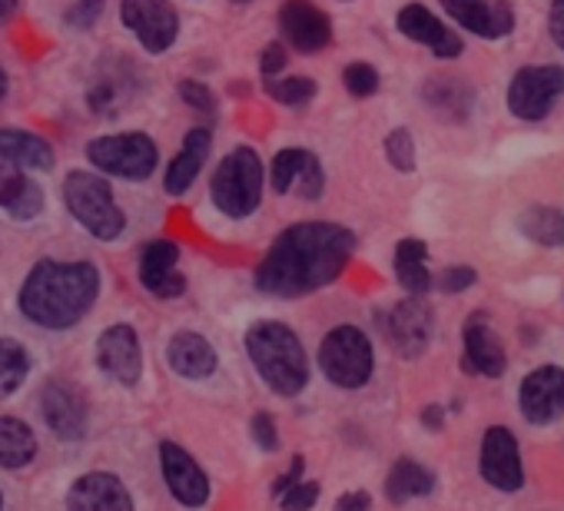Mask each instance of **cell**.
<instances>
[{
    "label": "cell",
    "mask_w": 564,
    "mask_h": 511,
    "mask_svg": "<svg viewBox=\"0 0 564 511\" xmlns=\"http://www.w3.org/2000/svg\"><path fill=\"white\" fill-rule=\"evenodd\" d=\"M356 252L352 229L339 222L306 219L286 226L256 270V290L279 300L310 296L343 276Z\"/></svg>",
    "instance_id": "obj_1"
},
{
    "label": "cell",
    "mask_w": 564,
    "mask_h": 511,
    "mask_svg": "<svg viewBox=\"0 0 564 511\" xmlns=\"http://www.w3.org/2000/svg\"><path fill=\"white\" fill-rule=\"evenodd\" d=\"M100 296V273L94 263L41 260L21 286V313L41 329L77 326Z\"/></svg>",
    "instance_id": "obj_2"
},
{
    "label": "cell",
    "mask_w": 564,
    "mask_h": 511,
    "mask_svg": "<svg viewBox=\"0 0 564 511\" xmlns=\"http://www.w3.org/2000/svg\"><path fill=\"white\" fill-rule=\"evenodd\" d=\"M246 352L259 372V379L275 395H300L310 382V362L300 336L282 323H256L246 333Z\"/></svg>",
    "instance_id": "obj_3"
},
{
    "label": "cell",
    "mask_w": 564,
    "mask_h": 511,
    "mask_svg": "<svg viewBox=\"0 0 564 511\" xmlns=\"http://www.w3.org/2000/svg\"><path fill=\"white\" fill-rule=\"evenodd\" d=\"M265 186V166L252 146H232L213 180H209V199L226 219H246L259 209Z\"/></svg>",
    "instance_id": "obj_4"
},
{
    "label": "cell",
    "mask_w": 564,
    "mask_h": 511,
    "mask_svg": "<svg viewBox=\"0 0 564 511\" xmlns=\"http://www.w3.org/2000/svg\"><path fill=\"white\" fill-rule=\"evenodd\" d=\"M64 203L70 216L100 242L117 239L127 229V213L120 209L107 176L90 170H74L64 176Z\"/></svg>",
    "instance_id": "obj_5"
},
{
    "label": "cell",
    "mask_w": 564,
    "mask_h": 511,
    "mask_svg": "<svg viewBox=\"0 0 564 511\" xmlns=\"http://www.w3.org/2000/svg\"><path fill=\"white\" fill-rule=\"evenodd\" d=\"M87 160L107 173V176H120L130 183H143L156 173L160 166V150L153 143V137L140 133V130H127V133H107L87 143Z\"/></svg>",
    "instance_id": "obj_6"
},
{
    "label": "cell",
    "mask_w": 564,
    "mask_h": 511,
    "mask_svg": "<svg viewBox=\"0 0 564 511\" xmlns=\"http://www.w3.org/2000/svg\"><path fill=\"white\" fill-rule=\"evenodd\" d=\"M319 366L339 389H362L372 376V343L356 326H336L319 346Z\"/></svg>",
    "instance_id": "obj_7"
},
{
    "label": "cell",
    "mask_w": 564,
    "mask_h": 511,
    "mask_svg": "<svg viewBox=\"0 0 564 511\" xmlns=\"http://www.w3.org/2000/svg\"><path fill=\"white\" fill-rule=\"evenodd\" d=\"M120 18L147 54H166L180 37L173 0H120Z\"/></svg>",
    "instance_id": "obj_8"
},
{
    "label": "cell",
    "mask_w": 564,
    "mask_h": 511,
    "mask_svg": "<svg viewBox=\"0 0 564 511\" xmlns=\"http://www.w3.org/2000/svg\"><path fill=\"white\" fill-rule=\"evenodd\" d=\"M269 183L279 196L296 193L300 199L316 203L326 193V170L313 150L286 146V150H279L269 163Z\"/></svg>",
    "instance_id": "obj_9"
},
{
    "label": "cell",
    "mask_w": 564,
    "mask_h": 511,
    "mask_svg": "<svg viewBox=\"0 0 564 511\" xmlns=\"http://www.w3.org/2000/svg\"><path fill=\"white\" fill-rule=\"evenodd\" d=\"M564 94V67H524L508 87V110L518 120H544Z\"/></svg>",
    "instance_id": "obj_10"
},
{
    "label": "cell",
    "mask_w": 564,
    "mask_h": 511,
    "mask_svg": "<svg viewBox=\"0 0 564 511\" xmlns=\"http://www.w3.org/2000/svg\"><path fill=\"white\" fill-rule=\"evenodd\" d=\"M279 31L296 54H319L333 44V21L313 0H286L279 8Z\"/></svg>",
    "instance_id": "obj_11"
},
{
    "label": "cell",
    "mask_w": 564,
    "mask_h": 511,
    "mask_svg": "<svg viewBox=\"0 0 564 511\" xmlns=\"http://www.w3.org/2000/svg\"><path fill=\"white\" fill-rule=\"evenodd\" d=\"M97 362L120 385H137L140 376H143V349H140L137 329L127 326V323H117V326L104 329L100 339H97Z\"/></svg>",
    "instance_id": "obj_12"
},
{
    "label": "cell",
    "mask_w": 564,
    "mask_h": 511,
    "mask_svg": "<svg viewBox=\"0 0 564 511\" xmlns=\"http://www.w3.org/2000/svg\"><path fill=\"white\" fill-rule=\"evenodd\" d=\"M180 246L173 239H153L140 252V283L156 300H176L186 293V276L176 270Z\"/></svg>",
    "instance_id": "obj_13"
},
{
    "label": "cell",
    "mask_w": 564,
    "mask_h": 511,
    "mask_svg": "<svg viewBox=\"0 0 564 511\" xmlns=\"http://www.w3.org/2000/svg\"><path fill=\"white\" fill-rule=\"evenodd\" d=\"M518 405L528 422L547 425L564 415V369L557 366H541L534 369L518 392Z\"/></svg>",
    "instance_id": "obj_14"
},
{
    "label": "cell",
    "mask_w": 564,
    "mask_h": 511,
    "mask_svg": "<svg viewBox=\"0 0 564 511\" xmlns=\"http://www.w3.org/2000/svg\"><path fill=\"white\" fill-rule=\"evenodd\" d=\"M41 412H44V422L51 425L54 435L74 442V438H84L87 435V399L70 385V382H47L44 392H41Z\"/></svg>",
    "instance_id": "obj_15"
},
{
    "label": "cell",
    "mask_w": 564,
    "mask_h": 511,
    "mask_svg": "<svg viewBox=\"0 0 564 511\" xmlns=\"http://www.w3.org/2000/svg\"><path fill=\"white\" fill-rule=\"evenodd\" d=\"M0 209H8L14 219L28 222L44 213V189L37 180L24 173V166L0 150Z\"/></svg>",
    "instance_id": "obj_16"
},
{
    "label": "cell",
    "mask_w": 564,
    "mask_h": 511,
    "mask_svg": "<svg viewBox=\"0 0 564 511\" xmlns=\"http://www.w3.org/2000/svg\"><path fill=\"white\" fill-rule=\"evenodd\" d=\"M160 465H163V478L173 491V498L186 508H199L209 498V478L203 475V468L193 461L189 452H183L173 442L160 445Z\"/></svg>",
    "instance_id": "obj_17"
},
{
    "label": "cell",
    "mask_w": 564,
    "mask_h": 511,
    "mask_svg": "<svg viewBox=\"0 0 564 511\" xmlns=\"http://www.w3.org/2000/svg\"><path fill=\"white\" fill-rule=\"evenodd\" d=\"M442 8L455 24L488 41L508 37L514 28V14L505 0H442Z\"/></svg>",
    "instance_id": "obj_18"
},
{
    "label": "cell",
    "mask_w": 564,
    "mask_h": 511,
    "mask_svg": "<svg viewBox=\"0 0 564 511\" xmlns=\"http://www.w3.org/2000/svg\"><path fill=\"white\" fill-rule=\"evenodd\" d=\"M481 475L488 485L501 488V491H518L524 481L521 471V455H518V442L508 428H488L485 432V445H481Z\"/></svg>",
    "instance_id": "obj_19"
},
{
    "label": "cell",
    "mask_w": 564,
    "mask_h": 511,
    "mask_svg": "<svg viewBox=\"0 0 564 511\" xmlns=\"http://www.w3.org/2000/svg\"><path fill=\"white\" fill-rule=\"evenodd\" d=\"M386 339H389L392 349L402 352L405 359L422 356L425 346H429V339H432V313H429V306H422L419 300L399 303V306L386 316Z\"/></svg>",
    "instance_id": "obj_20"
},
{
    "label": "cell",
    "mask_w": 564,
    "mask_h": 511,
    "mask_svg": "<svg viewBox=\"0 0 564 511\" xmlns=\"http://www.w3.org/2000/svg\"><path fill=\"white\" fill-rule=\"evenodd\" d=\"M67 511H133V501L117 475L94 471L74 481L67 494Z\"/></svg>",
    "instance_id": "obj_21"
},
{
    "label": "cell",
    "mask_w": 564,
    "mask_h": 511,
    "mask_svg": "<svg viewBox=\"0 0 564 511\" xmlns=\"http://www.w3.org/2000/svg\"><path fill=\"white\" fill-rule=\"evenodd\" d=\"M399 31L409 37V41H415V44H422V47H429L435 57H445V61H452V57H458L462 54V41L429 11V8H422V4H409V8H402L399 11Z\"/></svg>",
    "instance_id": "obj_22"
},
{
    "label": "cell",
    "mask_w": 564,
    "mask_h": 511,
    "mask_svg": "<svg viewBox=\"0 0 564 511\" xmlns=\"http://www.w3.org/2000/svg\"><path fill=\"white\" fill-rule=\"evenodd\" d=\"M209 146H213V133L206 127H193L186 137H183V146L180 153L170 160L166 173H163V189L170 196H183L189 193V186L196 183L199 170L206 166L209 160Z\"/></svg>",
    "instance_id": "obj_23"
},
{
    "label": "cell",
    "mask_w": 564,
    "mask_h": 511,
    "mask_svg": "<svg viewBox=\"0 0 564 511\" xmlns=\"http://www.w3.org/2000/svg\"><path fill=\"white\" fill-rule=\"evenodd\" d=\"M166 362L183 379H206L216 372V349L199 333H176L166 346Z\"/></svg>",
    "instance_id": "obj_24"
},
{
    "label": "cell",
    "mask_w": 564,
    "mask_h": 511,
    "mask_svg": "<svg viewBox=\"0 0 564 511\" xmlns=\"http://www.w3.org/2000/svg\"><path fill=\"white\" fill-rule=\"evenodd\" d=\"M465 372H481L488 379L505 372V349L501 339L495 336V329H488L481 319L465 326V359H462Z\"/></svg>",
    "instance_id": "obj_25"
},
{
    "label": "cell",
    "mask_w": 564,
    "mask_h": 511,
    "mask_svg": "<svg viewBox=\"0 0 564 511\" xmlns=\"http://www.w3.org/2000/svg\"><path fill=\"white\" fill-rule=\"evenodd\" d=\"M425 263H429V246L422 239H402L395 246V276L412 296L432 290V273Z\"/></svg>",
    "instance_id": "obj_26"
},
{
    "label": "cell",
    "mask_w": 564,
    "mask_h": 511,
    "mask_svg": "<svg viewBox=\"0 0 564 511\" xmlns=\"http://www.w3.org/2000/svg\"><path fill=\"white\" fill-rule=\"evenodd\" d=\"M0 150L11 153L24 170H51L54 166L51 143L31 130H0Z\"/></svg>",
    "instance_id": "obj_27"
},
{
    "label": "cell",
    "mask_w": 564,
    "mask_h": 511,
    "mask_svg": "<svg viewBox=\"0 0 564 511\" xmlns=\"http://www.w3.org/2000/svg\"><path fill=\"white\" fill-rule=\"evenodd\" d=\"M37 455V438L21 418H0V468H24Z\"/></svg>",
    "instance_id": "obj_28"
},
{
    "label": "cell",
    "mask_w": 564,
    "mask_h": 511,
    "mask_svg": "<svg viewBox=\"0 0 564 511\" xmlns=\"http://www.w3.org/2000/svg\"><path fill=\"white\" fill-rule=\"evenodd\" d=\"M432 488H435L432 471L422 468V465L412 461V458H399L395 468H392L389 478H386V494H389V501H395V504H402V501H409V498H419V494H429Z\"/></svg>",
    "instance_id": "obj_29"
},
{
    "label": "cell",
    "mask_w": 564,
    "mask_h": 511,
    "mask_svg": "<svg viewBox=\"0 0 564 511\" xmlns=\"http://www.w3.org/2000/svg\"><path fill=\"white\" fill-rule=\"evenodd\" d=\"M31 372V352L18 339H0V399L21 389Z\"/></svg>",
    "instance_id": "obj_30"
},
{
    "label": "cell",
    "mask_w": 564,
    "mask_h": 511,
    "mask_svg": "<svg viewBox=\"0 0 564 511\" xmlns=\"http://www.w3.org/2000/svg\"><path fill=\"white\" fill-rule=\"evenodd\" d=\"M265 84V97H272L275 104L282 107H310L313 97L319 94L316 80L313 77H262Z\"/></svg>",
    "instance_id": "obj_31"
},
{
    "label": "cell",
    "mask_w": 564,
    "mask_h": 511,
    "mask_svg": "<svg viewBox=\"0 0 564 511\" xmlns=\"http://www.w3.org/2000/svg\"><path fill=\"white\" fill-rule=\"evenodd\" d=\"M524 236H531L541 246H561L564 242V216L551 206H531L521 216Z\"/></svg>",
    "instance_id": "obj_32"
},
{
    "label": "cell",
    "mask_w": 564,
    "mask_h": 511,
    "mask_svg": "<svg viewBox=\"0 0 564 511\" xmlns=\"http://www.w3.org/2000/svg\"><path fill=\"white\" fill-rule=\"evenodd\" d=\"M386 156H389V163L399 173H412L415 170V140H412V133L405 127H399V130H392L386 137Z\"/></svg>",
    "instance_id": "obj_33"
},
{
    "label": "cell",
    "mask_w": 564,
    "mask_h": 511,
    "mask_svg": "<svg viewBox=\"0 0 564 511\" xmlns=\"http://www.w3.org/2000/svg\"><path fill=\"white\" fill-rule=\"evenodd\" d=\"M379 70L372 67V64H349L346 70H343V87L352 94V97H359V100H366V97H372L376 90H379Z\"/></svg>",
    "instance_id": "obj_34"
},
{
    "label": "cell",
    "mask_w": 564,
    "mask_h": 511,
    "mask_svg": "<svg viewBox=\"0 0 564 511\" xmlns=\"http://www.w3.org/2000/svg\"><path fill=\"white\" fill-rule=\"evenodd\" d=\"M176 94H180V100H183L189 110H196V113H203V117H213V113L219 110L216 94H213L206 84H199V80H180Z\"/></svg>",
    "instance_id": "obj_35"
},
{
    "label": "cell",
    "mask_w": 564,
    "mask_h": 511,
    "mask_svg": "<svg viewBox=\"0 0 564 511\" xmlns=\"http://www.w3.org/2000/svg\"><path fill=\"white\" fill-rule=\"evenodd\" d=\"M319 498V485L316 481H296L293 488H286L279 494L282 511H310Z\"/></svg>",
    "instance_id": "obj_36"
},
{
    "label": "cell",
    "mask_w": 564,
    "mask_h": 511,
    "mask_svg": "<svg viewBox=\"0 0 564 511\" xmlns=\"http://www.w3.org/2000/svg\"><path fill=\"white\" fill-rule=\"evenodd\" d=\"M107 0H74V8L67 11V24L70 28H94L97 18L104 14Z\"/></svg>",
    "instance_id": "obj_37"
},
{
    "label": "cell",
    "mask_w": 564,
    "mask_h": 511,
    "mask_svg": "<svg viewBox=\"0 0 564 511\" xmlns=\"http://www.w3.org/2000/svg\"><path fill=\"white\" fill-rule=\"evenodd\" d=\"M286 64H290V51H286V44H269V47L262 51V57H259V70H262V77H279L282 70H286Z\"/></svg>",
    "instance_id": "obj_38"
},
{
    "label": "cell",
    "mask_w": 564,
    "mask_h": 511,
    "mask_svg": "<svg viewBox=\"0 0 564 511\" xmlns=\"http://www.w3.org/2000/svg\"><path fill=\"white\" fill-rule=\"evenodd\" d=\"M252 438H256V445L265 448V452H275V448H279V435H275L272 415H265V412L252 415Z\"/></svg>",
    "instance_id": "obj_39"
},
{
    "label": "cell",
    "mask_w": 564,
    "mask_h": 511,
    "mask_svg": "<svg viewBox=\"0 0 564 511\" xmlns=\"http://www.w3.org/2000/svg\"><path fill=\"white\" fill-rule=\"evenodd\" d=\"M438 283H442V290H445V293H462V290L475 286V270H468V267H455V270H445Z\"/></svg>",
    "instance_id": "obj_40"
},
{
    "label": "cell",
    "mask_w": 564,
    "mask_h": 511,
    "mask_svg": "<svg viewBox=\"0 0 564 511\" xmlns=\"http://www.w3.org/2000/svg\"><path fill=\"white\" fill-rule=\"evenodd\" d=\"M547 28H551V37H554V44L564 51V0H554V4H551Z\"/></svg>",
    "instance_id": "obj_41"
},
{
    "label": "cell",
    "mask_w": 564,
    "mask_h": 511,
    "mask_svg": "<svg viewBox=\"0 0 564 511\" xmlns=\"http://www.w3.org/2000/svg\"><path fill=\"white\" fill-rule=\"evenodd\" d=\"M369 504H372L369 491H349L336 501V511H369Z\"/></svg>",
    "instance_id": "obj_42"
},
{
    "label": "cell",
    "mask_w": 564,
    "mask_h": 511,
    "mask_svg": "<svg viewBox=\"0 0 564 511\" xmlns=\"http://www.w3.org/2000/svg\"><path fill=\"white\" fill-rule=\"evenodd\" d=\"M303 468H306V465H303V458H296V461H293V468H290L286 475H282V478H279V481L272 485V494H282V491H286V488H293V485L300 481Z\"/></svg>",
    "instance_id": "obj_43"
},
{
    "label": "cell",
    "mask_w": 564,
    "mask_h": 511,
    "mask_svg": "<svg viewBox=\"0 0 564 511\" xmlns=\"http://www.w3.org/2000/svg\"><path fill=\"white\" fill-rule=\"evenodd\" d=\"M14 14H18V0H0V28L14 21Z\"/></svg>",
    "instance_id": "obj_44"
},
{
    "label": "cell",
    "mask_w": 564,
    "mask_h": 511,
    "mask_svg": "<svg viewBox=\"0 0 564 511\" xmlns=\"http://www.w3.org/2000/svg\"><path fill=\"white\" fill-rule=\"evenodd\" d=\"M422 422H425L429 428H438V425H442V409H438V405H429V409L422 412Z\"/></svg>",
    "instance_id": "obj_45"
},
{
    "label": "cell",
    "mask_w": 564,
    "mask_h": 511,
    "mask_svg": "<svg viewBox=\"0 0 564 511\" xmlns=\"http://www.w3.org/2000/svg\"><path fill=\"white\" fill-rule=\"evenodd\" d=\"M8 90H11V80H8V74H4V70H0V104L8 100Z\"/></svg>",
    "instance_id": "obj_46"
},
{
    "label": "cell",
    "mask_w": 564,
    "mask_h": 511,
    "mask_svg": "<svg viewBox=\"0 0 564 511\" xmlns=\"http://www.w3.org/2000/svg\"><path fill=\"white\" fill-rule=\"evenodd\" d=\"M232 4H249V0H232Z\"/></svg>",
    "instance_id": "obj_47"
}]
</instances>
